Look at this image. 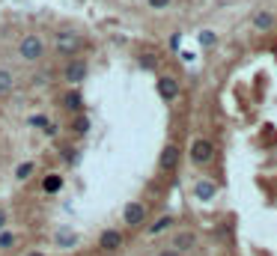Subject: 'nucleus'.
<instances>
[{
	"mask_svg": "<svg viewBox=\"0 0 277 256\" xmlns=\"http://www.w3.org/2000/svg\"><path fill=\"white\" fill-rule=\"evenodd\" d=\"M194 194H197V200L209 203V200H215V194H218V185H215V182H197Z\"/></svg>",
	"mask_w": 277,
	"mask_h": 256,
	"instance_id": "nucleus-7",
	"label": "nucleus"
},
{
	"mask_svg": "<svg viewBox=\"0 0 277 256\" xmlns=\"http://www.w3.org/2000/svg\"><path fill=\"white\" fill-rule=\"evenodd\" d=\"M81 93H77V90H72V93H66V107H69V111H77V107H81Z\"/></svg>",
	"mask_w": 277,
	"mask_h": 256,
	"instance_id": "nucleus-15",
	"label": "nucleus"
},
{
	"mask_svg": "<svg viewBox=\"0 0 277 256\" xmlns=\"http://www.w3.org/2000/svg\"><path fill=\"white\" fill-rule=\"evenodd\" d=\"M212 158H215V143H212V140L200 137V140L191 143V161H197V164H209Z\"/></svg>",
	"mask_w": 277,
	"mask_h": 256,
	"instance_id": "nucleus-2",
	"label": "nucleus"
},
{
	"mask_svg": "<svg viewBox=\"0 0 277 256\" xmlns=\"http://www.w3.org/2000/svg\"><path fill=\"white\" fill-rule=\"evenodd\" d=\"M12 244H15V235H12V233H6V230H0V247L6 250V247H12Z\"/></svg>",
	"mask_w": 277,
	"mask_h": 256,
	"instance_id": "nucleus-19",
	"label": "nucleus"
},
{
	"mask_svg": "<svg viewBox=\"0 0 277 256\" xmlns=\"http://www.w3.org/2000/svg\"><path fill=\"white\" fill-rule=\"evenodd\" d=\"M194 247V235L191 233H179L176 241H173V250H191Z\"/></svg>",
	"mask_w": 277,
	"mask_h": 256,
	"instance_id": "nucleus-12",
	"label": "nucleus"
},
{
	"mask_svg": "<svg viewBox=\"0 0 277 256\" xmlns=\"http://www.w3.org/2000/svg\"><path fill=\"white\" fill-rule=\"evenodd\" d=\"M158 93H161L164 101H173L179 95V81L176 78H161V81H158Z\"/></svg>",
	"mask_w": 277,
	"mask_h": 256,
	"instance_id": "nucleus-5",
	"label": "nucleus"
},
{
	"mask_svg": "<svg viewBox=\"0 0 277 256\" xmlns=\"http://www.w3.org/2000/svg\"><path fill=\"white\" fill-rule=\"evenodd\" d=\"M200 45H215V33H200Z\"/></svg>",
	"mask_w": 277,
	"mask_h": 256,
	"instance_id": "nucleus-20",
	"label": "nucleus"
},
{
	"mask_svg": "<svg viewBox=\"0 0 277 256\" xmlns=\"http://www.w3.org/2000/svg\"><path fill=\"white\" fill-rule=\"evenodd\" d=\"M170 224H173V217H170V214H164V217H158V221L149 227V233H152V235H158V233H164Z\"/></svg>",
	"mask_w": 277,
	"mask_h": 256,
	"instance_id": "nucleus-14",
	"label": "nucleus"
},
{
	"mask_svg": "<svg viewBox=\"0 0 277 256\" xmlns=\"http://www.w3.org/2000/svg\"><path fill=\"white\" fill-rule=\"evenodd\" d=\"M158 256H179V250H161Z\"/></svg>",
	"mask_w": 277,
	"mask_h": 256,
	"instance_id": "nucleus-24",
	"label": "nucleus"
},
{
	"mask_svg": "<svg viewBox=\"0 0 277 256\" xmlns=\"http://www.w3.org/2000/svg\"><path fill=\"white\" fill-rule=\"evenodd\" d=\"M75 131L77 134H87L90 131V119L87 116H75Z\"/></svg>",
	"mask_w": 277,
	"mask_h": 256,
	"instance_id": "nucleus-17",
	"label": "nucleus"
},
{
	"mask_svg": "<svg viewBox=\"0 0 277 256\" xmlns=\"http://www.w3.org/2000/svg\"><path fill=\"white\" fill-rule=\"evenodd\" d=\"M120 244H123V235L116 233V230H104L101 238H99V247H101V250H116Z\"/></svg>",
	"mask_w": 277,
	"mask_h": 256,
	"instance_id": "nucleus-6",
	"label": "nucleus"
},
{
	"mask_svg": "<svg viewBox=\"0 0 277 256\" xmlns=\"http://www.w3.org/2000/svg\"><path fill=\"white\" fill-rule=\"evenodd\" d=\"M176 164H179V149L170 143V146H164V152H161V167L164 170H173Z\"/></svg>",
	"mask_w": 277,
	"mask_h": 256,
	"instance_id": "nucleus-8",
	"label": "nucleus"
},
{
	"mask_svg": "<svg viewBox=\"0 0 277 256\" xmlns=\"http://www.w3.org/2000/svg\"><path fill=\"white\" fill-rule=\"evenodd\" d=\"M75 241H77V235H75V233H60V238H57V244H60V247H72Z\"/></svg>",
	"mask_w": 277,
	"mask_h": 256,
	"instance_id": "nucleus-18",
	"label": "nucleus"
},
{
	"mask_svg": "<svg viewBox=\"0 0 277 256\" xmlns=\"http://www.w3.org/2000/svg\"><path fill=\"white\" fill-rule=\"evenodd\" d=\"M143 221H146L143 203H128V206H126V224H128V227H140Z\"/></svg>",
	"mask_w": 277,
	"mask_h": 256,
	"instance_id": "nucleus-3",
	"label": "nucleus"
},
{
	"mask_svg": "<svg viewBox=\"0 0 277 256\" xmlns=\"http://www.w3.org/2000/svg\"><path fill=\"white\" fill-rule=\"evenodd\" d=\"M6 227V211H0V230Z\"/></svg>",
	"mask_w": 277,
	"mask_h": 256,
	"instance_id": "nucleus-25",
	"label": "nucleus"
},
{
	"mask_svg": "<svg viewBox=\"0 0 277 256\" xmlns=\"http://www.w3.org/2000/svg\"><path fill=\"white\" fill-rule=\"evenodd\" d=\"M18 54H21V60H39L45 54V39L42 36H24L18 45Z\"/></svg>",
	"mask_w": 277,
	"mask_h": 256,
	"instance_id": "nucleus-1",
	"label": "nucleus"
},
{
	"mask_svg": "<svg viewBox=\"0 0 277 256\" xmlns=\"http://www.w3.org/2000/svg\"><path fill=\"white\" fill-rule=\"evenodd\" d=\"M30 122H33L36 128H48V116H42V114H39V116H33Z\"/></svg>",
	"mask_w": 277,
	"mask_h": 256,
	"instance_id": "nucleus-21",
	"label": "nucleus"
},
{
	"mask_svg": "<svg viewBox=\"0 0 277 256\" xmlns=\"http://www.w3.org/2000/svg\"><path fill=\"white\" fill-rule=\"evenodd\" d=\"M140 63H143L146 69H152V66H155V60H152V57H140Z\"/></svg>",
	"mask_w": 277,
	"mask_h": 256,
	"instance_id": "nucleus-23",
	"label": "nucleus"
},
{
	"mask_svg": "<svg viewBox=\"0 0 277 256\" xmlns=\"http://www.w3.org/2000/svg\"><path fill=\"white\" fill-rule=\"evenodd\" d=\"M149 6H152V9H167L170 0H149Z\"/></svg>",
	"mask_w": 277,
	"mask_h": 256,
	"instance_id": "nucleus-22",
	"label": "nucleus"
},
{
	"mask_svg": "<svg viewBox=\"0 0 277 256\" xmlns=\"http://www.w3.org/2000/svg\"><path fill=\"white\" fill-rule=\"evenodd\" d=\"M12 71H6V69H0V95H6L9 90H12Z\"/></svg>",
	"mask_w": 277,
	"mask_h": 256,
	"instance_id": "nucleus-13",
	"label": "nucleus"
},
{
	"mask_svg": "<svg viewBox=\"0 0 277 256\" xmlns=\"http://www.w3.org/2000/svg\"><path fill=\"white\" fill-rule=\"evenodd\" d=\"M253 27L256 30H271L274 27V15L271 12H256L253 15Z\"/></svg>",
	"mask_w": 277,
	"mask_h": 256,
	"instance_id": "nucleus-10",
	"label": "nucleus"
},
{
	"mask_svg": "<svg viewBox=\"0 0 277 256\" xmlns=\"http://www.w3.org/2000/svg\"><path fill=\"white\" fill-rule=\"evenodd\" d=\"M84 78H87V63L75 60V63L66 66V81H69V84H81Z\"/></svg>",
	"mask_w": 277,
	"mask_h": 256,
	"instance_id": "nucleus-4",
	"label": "nucleus"
},
{
	"mask_svg": "<svg viewBox=\"0 0 277 256\" xmlns=\"http://www.w3.org/2000/svg\"><path fill=\"white\" fill-rule=\"evenodd\" d=\"M57 45H60V51H77V45H81V39H77L75 33H60L57 36Z\"/></svg>",
	"mask_w": 277,
	"mask_h": 256,
	"instance_id": "nucleus-9",
	"label": "nucleus"
},
{
	"mask_svg": "<svg viewBox=\"0 0 277 256\" xmlns=\"http://www.w3.org/2000/svg\"><path fill=\"white\" fill-rule=\"evenodd\" d=\"M27 256H45V253H39V250H33V253H27Z\"/></svg>",
	"mask_w": 277,
	"mask_h": 256,
	"instance_id": "nucleus-26",
	"label": "nucleus"
},
{
	"mask_svg": "<svg viewBox=\"0 0 277 256\" xmlns=\"http://www.w3.org/2000/svg\"><path fill=\"white\" fill-rule=\"evenodd\" d=\"M42 188H45L48 194H57V191L63 188V179H60L57 173H51V176H45V182H42Z\"/></svg>",
	"mask_w": 277,
	"mask_h": 256,
	"instance_id": "nucleus-11",
	"label": "nucleus"
},
{
	"mask_svg": "<svg viewBox=\"0 0 277 256\" xmlns=\"http://www.w3.org/2000/svg\"><path fill=\"white\" fill-rule=\"evenodd\" d=\"M33 167H36V164H30V161H24V164H21V167L15 170V176H18L21 182H27V179L33 176Z\"/></svg>",
	"mask_w": 277,
	"mask_h": 256,
	"instance_id": "nucleus-16",
	"label": "nucleus"
}]
</instances>
